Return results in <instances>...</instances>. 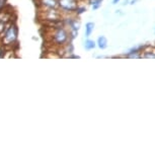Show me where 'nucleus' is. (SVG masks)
Returning a JSON list of instances; mask_svg holds the SVG:
<instances>
[{"mask_svg":"<svg viewBox=\"0 0 155 155\" xmlns=\"http://www.w3.org/2000/svg\"><path fill=\"white\" fill-rule=\"evenodd\" d=\"M120 2V0H113V4H117V3H119Z\"/></svg>","mask_w":155,"mask_h":155,"instance_id":"ddd939ff","label":"nucleus"},{"mask_svg":"<svg viewBox=\"0 0 155 155\" xmlns=\"http://www.w3.org/2000/svg\"><path fill=\"white\" fill-rule=\"evenodd\" d=\"M93 30H94V23L87 22L85 25V37L88 38L93 33Z\"/></svg>","mask_w":155,"mask_h":155,"instance_id":"423d86ee","label":"nucleus"},{"mask_svg":"<svg viewBox=\"0 0 155 155\" xmlns=\"http://www.w3.org/2000/svg\"><path fill=\"white\" fill-rule=\"evenodd\" d=\"M59 5L65 11H74L78 7L76 0H59Z\"/></svg>","mask_w":155,"mask_h":155,"instance_id":"7ed1b4c3","label":"nucleus"},{"mask_svg":"<svg viewBox=\"0 0 155 155\" xmlns=\"http://www.w3.org/2000/svg\"><path fill=\"white\" fill-rule=\"evenodd\" d=\"M84 48H85V50H87V51H89V50H93L96 47V44L94 41L92 40H86L85 42H84Z\"/></svg>","mask_w":155,"mask_h":155,"instance_id":"0eeeda50","label":"nucleus"},{"mask_svg":"<svg viewBox=\"0 0 155 155\" xmlns=\"http://www.w3.org/2000/svg\"><path fill=\"white\" fill-rule=\"evenodd\" d=\"M154 33H155V28H154Z\"/></svg>","mask_w":155,"mask_h":155,"instance_id":"2eb2a0df","label":"nucleus"},{"mask_svg":"<svg viewBox=\"0 0 155 155\" xmlns=\"http://www.w3.org/2000/svg\"><path fill=\"white\" fill-rule=\"evenodd\" d=\"M101 1L102 0H89L88 2L90 5H92V9H97V8H99V6H101Z\"/></svg>","mask_w":155,"mask_h":155,"instance_id":"1a4fd4ad","label":"nucleus"},{"mask_svg":"<svg viewBox=\"0 0 155 155\" xmlns=\"http://www.w3.org/2000/svg\"><path fill=\"white\" fill-rule=\"evenodd\" d=\"M5 4V0H0V7H2Z\"/></svg>","mask_w":155,"mask_h":155,"instance_id":"f8f14e48","label":"nucleus"},{"mask_svg":"<svg viewBox=\"0 0 155 155\" xmlns=\"http://www.w3.org/2000/svg\"><path fill=\"white\" fill-rule=\"evenodd\" d=\"M85 10H86V8H85V7H82V8L77 7V8H76V12H77L78 14H80V13L84 12V11H85Z\"/></svg>","mask_w":155,"mask_h":155,"instance_id":"9b49d317","label":"nucleus"},{"mask_svg":"<svg viewBox=\"0 0 155 155\" xmlns=\"http://www.w3.org/2000/svg\"><path fill=\"white\" fill-rule=\"evenodd\" d=\"M97 47L99 49H101V50H104V49H107V38L104 37V36H101L97 39Z\"/></svg>","mask_w":155,"mask_h":155,"instance_id":"20e7f679","label":"nucleus"},{"mask_svg":"<svg viewBox=\"0 0 155 155\" xmlns=\"http://www.w3.org/2000/svg\"><path fill=\"white\" fill-rule=\"evenodd\" d=\"M41 3L48 8H56L58 1L57 0H41Z\"/></svg>","mask_w":155,"mask_h":155,"instance_id":"39448f33","label":"nucleus"},{"mask_svg":"<svg viewBox=\"0 0 155 155\" xmlns=\"http://www.w3.org/2000/svg\"><path fill=\"white\" fill-rule=\"evenodd\" d=\"M144 58H151V59H155V54L152 52H145V55L143 56Z\"/></svg>","mask_w":155,"mask_h":155,"instance_id":"9d476101","label":"nucleus"},{"mask_svg":"<svg viewBox=\"0 0 155 155\" xmlns=\"http://www.w3.org/2000/svg\"><path fill=\"white\" fill-rule=\"evenodd\" d=\"M128 2H129V0H125V1H124V3H123V5H126V4H128Z\"/></svg>","mask_w":155,"mask_h":155,"instance_id":"4468645a","label":"nucleus"},{"mask_svg":"<svg viewBox=\"0 0 155 155\" xmlns=\"http://www.w3.org/2000/svg\"><path fill=\"white\" fill-rule=\"evenodd\" d=\"M16 38H17V28H15V25H11L5 31L4 41L6 44H11L15 42Z\"/></svg>","mask_w":155,"mask_h":155,"instance_id":"f03ea898","label":"nucleus"},{"mask_svg":"<svg viewBox=\"0 0 155 155\" xmlns=\"http://www.w3.org/2000/svg\"><path fill=\"white\" fill-rule=\"evenodd\" d=\"M70 28H71V30H74V31H78L80 28V23L77 21L76 19H71L68 21Z\"/></svg>","mask_w":155,"mask_h":155,"instance_id":"6e6552de","label":"nucleus"},{"mask_svg":"<svg viewBox=\"0 0 155 155\" xmlns=\"http://www.w3.org/2000/svg\"><path fill=\"white\" fill-rule=\"evenodd\" d=\"M68 38L69 36L67 34V31L63 28H57L54 34V42L57 45H63V44H65L68 41Z\"/></svg>","mask_w":155,"mask_h":155,"instance_id":"f257e3e1","label":"nucleus"}]
</instances>
